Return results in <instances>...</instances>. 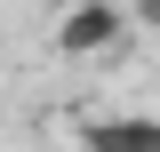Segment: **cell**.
<instances>
[{"label": "cell", "mask_w": 160, "mask_h": 152, "mask_svg": "<svg viewBox=\"0 0 160 152\" xmlns=\"http://www.w3.org/2000/svg\"><path fill=\"white\" fill-rule=\"evenodd\" d=\"M80 152H160V120L152 112H96V120H80Z\"/></svg>", "instance_id": "cell-2"}, {"label": "cell", "mask_w": 160, "mask_h": 152, "mask_svg": "<svg viewBox=\"0 0 160 152\" xmlns=\"http://www.w3.org/2000/svg\"><path fill=\"white\" fill-rule=\"evenodd\" d=\"M56 56L64 64H104V56H120V40H128V16H120V0H72L56 16Z\"/></svg>", "instance_id": "cell-1"}, {"label": "cell", "mask_w": 160, "mask_h": 152, "mask_svg": "<svg viewBox=\"0 0 160 152\" xmlns=\"http://www.w3.org/2000/svg\"><path fill=\"white\" fill-rule=\"evenodd\" d=\"M120 16H128V32H144V24H160V0H120Z\"/></svg>", "instance_id": "cell-3"}]
</instances>
